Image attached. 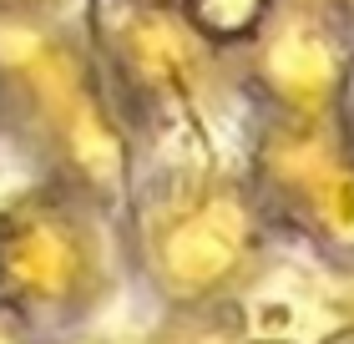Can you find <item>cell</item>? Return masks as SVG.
I'll list each match as a JSON object with an SVG mask.
<instances>
[{
  "label": "cell",
  "mask_w": 354,
  "mask_h": 344,
  "mask_svg": "<svg viewBox=\"0 0 354 344\" xmlns=\"http://www.w3.org/2000/svg\"><path fill=\"white\" fill-rule=\"evenodd\" d=\"M253 253V208L233 183L172 177L147 223L157 289L177 304L213 299L243 273Z\"/></svg>",
  "instance_id": "277c9868"
},
{
  "label": "cell",
  "mask_w": 354,
  "mask_h": 344,
  "mask_svg": "<svg viewBox=\"0 0 354 344\" xmlns=\"http://www.w3.org/2000/svg\"><path fill=\"white\" fill-rule=\"evenodd\" d=\"M263 162H268L273 183L299 192L329 233L354 238V168H339L324 147L304 132H279L268 142Z\"/></svg>",
  "instance_id": "5b68a950"
},
{
  "label": "cell",
  "mask_w": 354,
  "mask_h": 344,
  "mask_svg": "<svg viewBox=\"0 0 354 344\" xmlns=\"http://www.w3.org/2000/svg\"><path fill=\"white\" fill-rule=\"evenodd\" d=\"M0 127L76 192L117 198L127 183L132 152L102 66L46 15L0 10Z\"/></svg>",
  "instance_id": "6da1fadb"
},
{
  "label": "cell",
  "mask_w": 354,
  "mask_h": 344,
  "mask_svg": "<svg viewBox=\"0 0 354 344\" xmlns=\"http://www.w3.org/2000/svg\"><path fill=\"white\" fill-rule=\"evenodd\" d=\"M334 344H354V334H344V339H334Z\"/></svg>",
  "instance_id": "9c48e42d"
},
{
  "label": "cell",
  "mask_w": 354,
  "mask_h": 344,
  "mask_svg": "<svg viewBox=\"0 0 354 344\" xmlns=\"http://www.w3.org/2000/svg\"><path fill=\"white\" fill-rule=\"evenodd\" d=\"M91 36L117 87L152 117H187L213 87V41L177 6L157 0H91Z\"/></svg>",
  "instance_id": "3957f363"
},
{
  "label": "cell",
  "mask_w": 354,
  "mask_h": 344,
  "mask_svg": "<svg viewBox=\"0 0 354 344\" xmlns=\"http://www.w3.org/2000/svg\"><path fill=\"white\" fill-rule=\"evenodd\" d=\"M177 10H183L207 41H238V36H253V30L263 26L268 0H183Z\"/></svg>",
  "instance_id": "52a82bcc"
},
{
  "label": "cell",
  "mask_w": 354,
  "mask_h": 344,
  "mask_svg": "<svg viewBox=\"0 0 354 344\" xmlns=\"http://www.w3.org/2000/svg\"><path fill=\"white\" fill-rule=\"evenodd\" d=\"M106 293V253L76 188L41 183L0 203V329L41 339L82 324Z\"/></svg>",
  "instance_id": "7a4b0ae2"
},
{
  "label": "cell",
  "mask_w": 354,
  "mask_h": 344,
  "mask_svg": "<svg viewBox=\"0 0 354 344\" xmlns=\"http://www.w3.org/2000/svg\"><path fill=\"white\" fill-rule=\"evenodd\" d=\"M263 76L299 117H314L334 91V56L314 30L283 26V30H273L268 46H263Z\"/></svg>",
  "instance_id": "8992f818"
},
{
  "label": "cell",
  "mask_w": 354,
  "mask_h": 344,
  "mask_svg": "<svg viewBox=\"0 0 354 344\" xmlns=\"http://www.w3.org/2000/svg\"><path fill=\"white\" fill-rule=\"evenodd\" d=\"M0 344H21V339H15V334H6V329H0Z\"/></svg>",
  "instance_id": "ba28073f"
}]
</instances>
